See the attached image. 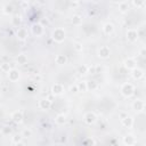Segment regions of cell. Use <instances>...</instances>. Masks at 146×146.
<instances>
[{"mask_svg": "<svg viewBox=\"0 0 146 146\" xmlns=\"http://www.w3.org/2000/svg\"><path fill=\"white\" fill-rule=\"evenodd\" d=\"M1 71H4V72H9L10 71V65H9L8 63H4L1 64Z\"/></svg>", "mask_w": 146, "mask_h": 146, "instance_id": "obj_20", "label": "cell"}, {"mask_svg": "<svg viewBox=\"0 0 146 146\" xmlns=\"http://www.w3.org/2000/svg\"><path fill=\"white\" fill-rule=\"evenodd\" d=\"M72 23L74 24V25H80V24L82 23V18L77 15V16H74V17H73V20H72Z\"/></svg>", "mask_w": 146, "mask_h": 146, "instance_id": "obj_17", "label": "cell"}, {"mask_svg": "<svg viewBox=\"0 0 146 146\" xmlns=\"http://www.w3.org/2000/svg\"><path fill=\"white\" fill-rule=\"evenodd\" d=\"M133 107H135L136 110H138V111H142L143 107H144V103L141 102V101H137L135 104H133Z\"/></svg>", "mask_w": 146, "mask_h": 146, "instance_id": "obj_18", "label": "cell"}, {"mask_svg": "<svg viewBox=\"0 0 146 146\" xmlns=\"http://www.w3.org/2000/svg\"><path fill=\"white\" fill-rule=\"evenodd\" d=\"M127 9H128V4H121L120 5V10L122 11V13H125Z\"/></svg>", "mask_w": 146, "mask_h": 146, "instance_id": "obj_23", "label": "cell"}, {"mask_svg": "<svg viewBox=\"0 0 146 146\" xmlns=\"http://www.w3.org/2000/svg\"><path fill=\"white\" fill-rule=\"evenodd\" d=\"M52 39L55 40L56 42H62L64 41L65 39V31L63 29H56L54 32H52Z\"/></svg>", "mask_w": 146, "mask_h": 146, "instance_id": "obj_1", "label": "cell"}, {"mask_svg": "<svg viewBox=\"0 0 146 146\" xmlns=\"http://www.w3.org/2000/svg\"><path fill=\"white\" fill-rule=\"evenodd\" d=\"M20 22H21L20 17H14L13 18V23L15 24V25H18V24H20Z\"/></svg>", "mask_w": 146, "mask_h": 146, "instance_id": "obj_26", "label": "cell"}, {"mask_svg": "<svg viewBox=\"0 0 146 146\" xmlns=\"http://www.w3.org/2000/svg\"><path fill=\"white\" fill-rule=\"evenodd\" d=\"M95 120H96V116H95L94 113H90V112H89V113H87L85 115V121L87 123H89V125L92 123V122H95Z\"/></svg>", "mask_w": 146, "mask_h": 146, "instance_id": "obj_9", "label": "cell"}, {"mask_svg": "<svg viewBox=\"0 0 146 146\" xmlns=\"http://www.w3.org/2000/svg\"><path fill=\"white\" fill-rule=\"evenodd\" d=\"M17 37L21 40H25L27 38V31L25 29H18V31H17Z\"/></svg>", "mask_w": 146, "mask_h": 146, "instance_id": "obj_10", "label": "cell"}, {"mask_svg": "<svg viewBox=\"0 0 146 146\" xmlns=\"http://www.w3.org/2000/svg\"><path fill=\"white\" fill-rule=\"evenodd\" d=\"M65 121H66V119H65V115H63V114H60V115L56 118V122L58 125H64Z\"/></svg>", "mask_w": 146, "mask_h": 146, "instance_id": "obj_16", "label": "cell"}, {"mask_svg": "<svg viewBox=\"0 0 146 146\" xmlns=\"http://www.w3.org/2000/svg\"><path fill=\"white\" fill-rule=\"evenodd\" d=\"M8 78H9V80L10 81H17L18 79H20V72H18L17 70H10L8 72Z\"/></svg>", "mask_w": 146, "mask_h": 146, "instance_id": "obj_4", "label": "cell"}, {"mask_svg": "<svg viewBox=\"0 0 146 146\" xmlns=\"http://www.w3.org/2000/svg\"><path fill=\"white\" fill-rule=\"evenodd\" d=\"M71 91H72V92H77V91H79V89H78V86L71 87Z\"/></svg>", "mask_w": 146, "mask_h": 146, "instance_id": "obj_29", "label": "cell"}, {"mask_svg": "<svg viewBox=\"0 0 146 146\" xmlns=\"http://www.w3.org/2000/svg\"><path fill=\"white\" fill-rule=\"evenodd\" d=\"M79 71H80L81 73H87V71H88V69H87L86 66H81V67L79 69Z\"/></svg>", "mask_w": 146, "mask_h": 146, "instance_id": "obj_27", "label": "cell"}, {"mask_svg": "<svg viewBox=\"0 0 146 146\" xmlns=\"http://www.w3.org/2000/svg\"><path fill=\"white\" fill-rule=\"evenodd\" d=\"M143 2H144V0H133V4H135V6H142Z\"/></svg>", "mask_w": 146, "mask_h": 146, "instance_id": "obj_25", "label": "cell"}, {"mask_svg": "<svg viewBox=\"0 0 146 146\" xmlns=\"http://www.w3.org/2000/svg\"><path fill=\"white\" fill-rule=\"evenodd\" d=\"M5 9H6V13H11V7H10V6H6V7H5Z\"/></svg>", "mask_w": 146, "mask_h": 146, "instance_id": "obj_30", "label": "cell"}, {"mask_svg": "<svg viewBox=\"0 0 146 146\" xmlns=\"http://www.w3.org/2000/svg\"><path fill=\"white\" fill-rule=\"evenodd\" d=\"M121 92H122V95L126 96V97H130L133 92V86L131 83H125V85L122 86V88H121Z\"/></svg>", "mask_w": 146, "mask_h": 146, "instance_id": "obj_2", "label": "cell"}, {"mask_svg": "<svg viewBox=\"0 0 146 146\" xmlns=\"http://www.w3.org/2000/svg\"><path fill=\"white\" fill-rule=\"evenodd\" d=\"M122 123H123L125 126L130 127V126L132 125V120L130 119V118H126V119H123V120H122Z\"/></svg>", "mask_w": 146, "mask_h": 146, "instance_id": "obj_21", "label": "cell"}, {"mask_svg": "<svg viewBox=\"0 0 146 146\" xmlns=\"http://www.w3.org/2000/svg\"><path fill=\"white\" fill-rule=\"evenodd\" d=\"M42 32H43V27L41 25L37 24V25L33 26V33H34L36 36H41Z\"/></svg>", "mask_w": 146, "mask_h": 146, "instance_id": "obj_11", "label": "cell"}, {"mask_svg": "<svg viewBox=\"0 0 146 146\" xmlns=\"http://www.w3.org/2000/svg\"><path fill=\"white\" fill-rule=\"evenodd\" d=\"M21 139H22V137L16 136V137H14V143H21Z\"/></svg>", "mask_w": 146, "mask_h": 146, "instance_id": "obj_28", "label": "cell"}, {"mask_svg": "<svg viewBox=\"0 0 146 146\" xmlns=\"http://www.w3.org/2000/svg\"><path fill=\"white\" fill-rule=\"evenodd\" d=\"M66 62H67V58L65 57L64 55H58L57 57H56V63L60 64V65H63L66 63Z\"/></svg>", "mask_w": 146, "mask_h": 146, "instance_id": "obj_13", "label": "cell"}, {"mask_svg": "<svg viewBox=\"0 0 146 146\" xmlns=\"http://www.w3.org/2000/svg\"><path fill=\"white\" fill-rule=\"evenodd\" d=\"M87 88L95 89V88H96V83H95L94 81H89V82H87Z\"/></svg>", "mask_w": 146, "mask_h": 146, "instance_id": "obj_24", "label": "cell"}, {"mask_svg": "<svg viewBox=\"0 0 146 146\" xmlns=\"http://www.w3.org/2000/svg\"><path fill=\"white\" fill-rule=\"evenodd\" d=\"M113 31H114V26L112 25L111 23H107L104 25V32L106 33V34H111Z\"/></svg>", "mask_w": 146, "mask_h": 146, "instance_id": "obj_12", "label": "cell"}, {"mask_svg": "<svg viewBox=\"0 0 146 146\" xmlns=\"http://www.w3.org/2000/svg\"><path fill=\"white\" fill-rule=\"evenodd\" d=\"M111 51L110 49H108V47H106V46H103V47H101V49L98 50V56L102 58H107L108 56H110Z\"/></svg>", "mask_w": 146, "mask_h": 146, "instance_id": "obj_3", "label": "cell"}, {"mask_svg": "<svg viewBox=\"0 0 146 146\" xmlns=\"http://www.w3.org/2000/svg\"><path fill=\"white\" fill-rule=\"evenodd\" d=\"M136 63H135V61L132 60V58H129V60H127L126 62H125V65H126V67L127 69H135V65Z\"/></svg>", "mask_w": 146, "mask_h": 146, "instance_id": "obj_14", "label": "cell"}, {"mask_svg": "<svg viewBox=\"0 0 146 146\" xmlns=\"http://www.w3.org/2000/svg\"><path fill=\"white\" fill-rule=\"evenodd\" d=\"M24 136H31V131H30V130H25V131H24Z\"/></svg>", "mask_w": 146, "mask_h": 146, "instance_id": "obj_32", "label": "cell"}, {"mask_svg": "<svg viewBox=\"0 0 146 146\" xmlns=\"http://www.w3.org/2000/svg\"><path fill=\"white\" fill-rule=\"evenodd\" d=\"M75 49H77V50H82L81 45H80V43H77V45H75Z\"/></svg>", "mask_w": 146, "mask_h": 146, "instance_id": "obj_31", "label": "cell"}, {"mask_svg": "<svg viewBox=\"0 0 146 146\" xmlns=\"http://www.w3.org/2000/svg\"><path fill=\"white\" fill-rule=\"evenodd\" d=\"M127 38H128L130 41H135V40L137 39V31L129 30L128 32H127Z\"/></svg>", "mask_w": 146, "mask_h": 146, "instance_id": "obj_8", "label": "cell"}, {"mask_svg": "<svg viewBox=\"0 0 146 146\" xmlns=\"http://www.w3.org/2000/svg\"><path fill=\"white\" fill-rule=\"evenodd\" d=\"M23 1H25V2H26V1H29V0H23Z\"/></svg>", "mask_w": 146, "mask_h": 146, "instance_id": "obj_33", "label": "cell"}, {"mask_svg": "<svg viewBox=\"0 0 146 146\" xmlns=\"http://www.w3.org/2000/svg\"><path fill=\"white\" fill-rule=\"evenodd\" d=\"M17 62H18V64H21V65H24V64H26L27 63V57L24 54H22L18 56V58H17Z\"/></svg>", "mask_w": 146, "mask_h": 146, "instance_id": "obj_15", "label": "cell"}, {"mask_svg": "<svg viewBox=\"0 0 146 146\" xmlns=\"http://www.w3.org/2000/svg\"><path fill=\"white\" fill-rule=\"evenodd\" d=\"M63 91H64V88L61 83H55L52 86V94L54 95H61Z\"/></svg>", "mask_w": 146, "mask_h": 146, "instance_id": "obj_5", "label": "cell"}, {"mask_svg": "<svg viewBox=\"0 0 146 146\" xmlns=\"http://www.w3.org/2000/svg\"><path fill=\"white\" fill-rule=\"evenodd\" d=\"M78 89H79V91H86L87 89V82H80L79 85H78Z\"/></svg>", "mask_w": 146, "mask_h": 146, "instance_id": "obj_19", "label": "cell"}, {"mask_svg": "<svg viewBox=\"0 0 146 146\" xmlns=\"http://www.w3.org/2000/svg\"><path fill=\"white\" fill-rule=\"evenodd\" d=\"M11 119H13L16 123H21L22 121H23V114H22V112H14L13 115H11Z\"/></svg>", "mask_w": 146, "mask_h": 146, "instance_id": "obj_6", "label": "cell"}, {"mask_svg": "<svg viewBox=\"0 0 146 146\" xmlns=\"http://www.w3.org/2000/svg\"><path fill=\"white\" fill-rule=\"evenodd\" d=\"M39 106H40V108H42V110H48V108L51 106V102L49 101V99H42V101H40Z\"/></svg>", "mask_w": 146, "mask_h": 146, "instance_id": "obj_7", "label": "cell"}, {"mask_svg": "<svg viewBox=\"0 0 146 146\" xmlns=\"http://www.w3.org/2000/svg\"><path fill=\"white\" fill-rule=\"evenodd\" d=\"M143 75V72L141 70H135V72H133V77L136 78V79H139Z\"/></svg>", "mask_w": 146, "mask_h": 146, "instance_id": "obj_22", "label": "cell"}]
</instances>
